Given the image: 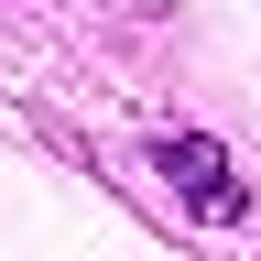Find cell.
Segmentation results:
<instances>
[{
  "label": "cell",
  "mask_w": 261,
  "mask_h": 261,
  "mask_svg": "<svg viewBox=\"0 0 261 261\" xmlns=\"http://www.w3.org/2000/svg\"><path fill=\"white\" fill-rule=\"evenodd\" d=\"M163 174L185 185V207H196V218H240V207H250V185L228 174V152H218V142H196V130H185V142H163Z\"/></svg>",
  "instance_id": "1"
}]
</instances>
